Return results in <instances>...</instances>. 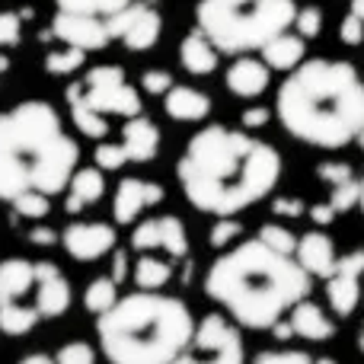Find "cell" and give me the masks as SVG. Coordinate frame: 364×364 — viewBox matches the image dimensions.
<instances>
[{"label":"cell","instance_id":"1","mask_svg":"<svg viewBox=\"0 0 364 364\" xmlns=\"http://www.w3.org/2000/svg\"><path fill=\"white\" fill-rule=\"evenodd\" d=\"M176 173L192 208L230 218L275 188L282 176V157L265 141L211 125L188 141Z\"/></svg>","mask_w":364,"mask_h":364},{"label":"cell","instance_id":"2","mask_svg":"<svg viewBox=\"0 0 364 364\" xmlns=\"http://www.w3.org/2000/svg\"><path fill=\"white\" fill-rule=\"evenodd\" d=\"M205 294L243 329H272L284 314L307 301L310 275L297 259L269 250L262 240H243L211 262Z\"/></svg>","mask_w":364,"mask_h":364},{"label":"cell","instance_id":"3","mask_svg":"<svg viewBox=\"0 0 364 364\" xmlns=\"http://www.w3.org/2000/svg\"><path fill=\"white\" fill-rule=\"evenodd\" d=\"M284 132L316 147H342L364 132V83L348 61H307L278 90Z\"/></svg>","mask_w":364,"mask_h":364},{"label":"cell","instance_id":"4","mask_svg":"<svg viewBox=\"0 0 364 364\" xmlns=\"http://www.w3.org/2000/svg\"><path fill=\"white\" fill-rule=\"evenodd\" d=\"M80 147L45 102H23L0 115V198L23 192L58 195L70 186Z\"/></svg>","mask_w":364,"mask_h":364},{"label":"cell","instance_id":"5","mask_svg":"<svg viewBox=\"0 0 364 364\" xmlns=\"http://www.w3.org/2000/svg\"><path fill=\"white\" fill-rule=\"evenodd\" d=\"M195 333L186 301L160 291L119 297L109 314L96 316V339L109 364H173Z\"/></svg>","mask_w":364,"mask_h":364},{"label":"cell","instance_id":"6","mask_svg":"<svg viewBox=\"0 0 364 364\" xmlns=\"http://www.w3.org/2000/svg\"><path fill=\"white\" fill-rule=\"evenodd\" d=\"M297 16L294 0H201V36L227 55L265 48Z\"/></svg>","mask_w":364,"mask_h":364},{"label":"cell","instance_id":"7","mask_svg":"<svg viewBox=\"0 0 364 364\" xmlns=\"http://www.w3.org/2000/svg\"><path fill=\"white\" fill-rule=\"evenodd\" d=\"M173 364H246L240 326L224 314H208L195 323L192 342Z\"/></svg>","mask_w":364,"mask_h":364},{"label":"cell","instance_id":"8","mask_svg":"<svg viewBox=\"0 0 364 364\" xmlns=\"http://www.w3.org/2000/svg\"><path fill=\"white\" fill-rule=\"evenodd\" d=\"M83 100L90 109H96L100 115H122V119H134L141 112L138 90L128 87L125 74L115 64L106 68H93L83 83Z\"/></svg>","mask_w":364,"mask_h":364},{"label":"cell","instance_id":"9","mask_svg":"<svg viewBox=\"0 0 364 364\" xmlns=\"http://www.w3.org/2000/svg\"><path fill=\"white\" fill-rule=\"evenodd\" d=\"M106 29L112 38H122L125 42V48L132 51H147L157 45L160 38V29H164V19H160L157 10H151V6H125V10L112 13V16L106 19Z\"/></svg>","mask_w":364,"mask_h":364},{"label":"cell","instance_id":"10","mask_svg":"<svg viewBox=\"0 0 364 364\" xmlns=\"http://www.w3.org/2000/svg\"><path fill=\"white\" fill-rule=\"evenodd\" d=\"M361 275H364V250H355L336 262V272L326 278V297L336 316H352L361 304Z\"/></svg>","mask_w":364,"mask_h":364},{"label":"cell","instance_id":"11","mask_svg":"<svg viewBox=\"0 0 364 364\" xmlns=\"http://www.w3.org/2000/svg\"><path fill=\"white\" fill-rule=\"evenodd\" d=\"M132 246L138 252L164 250V252H170L173 259H186L188 256L186 224H182L176 214H164V218L141 220V224L134 227V233H132Z\"/></svg>","mask_w":364,"mask_h":364},{"label":"cell","instance_id":"12","mask_svg":"<svg viewBox=\"0 0 364 364\" xmlns=\"http://www.w3.org/2000/svg\"><path fill=\"white\" fill-rule=\"evenodd\" d=\"M61 243L68 256L77 262H96V259L115 252L119 233L112 224H102V220H77L61 233Z\"/></svg>","mask_w":364,"mask_h":364},{"label":"cell","instance_id":"13","mask_svg":"<svg viewBox=\"0 0 364 364\" xmlns=\"http://www.w3.org/2000/svg\"><path fill=\"white\" fill-rule=\"evenodd\" d=\"M36 310L42 320H58L70 307V284L55 262H36Z\"/></svg>","mask_w":364,"mask_h":364},{"label":"cell","instance_id":"14","mask_svg":"<svg viewBox=\"0 0 364 364\" xmlns=\"http://www.w3.org/2000/svg\"><path fill=\"white\" fill-rule=\"evenodd\" d=\"M51 32H55L64 45L80 48V51L106 48L109 38H112L106 29V23H100L96 16H83V13H58Z\"/></svg>","mask_w":364,"mask_h":364},{"label":"cell","instance_id":"15","mask_svg":"<svg viewBox=\"0 0 364 364\" xmlns=\"http://www.w3.org/2000/svg\"><path fill=\"white\" fill-rule=\"evenodd\" d=\"M164 201V186L160 182H144V179H122L112 198V214L115 224H134L141 211L160 205Z\"/></svg>","mask_w":364,"mask_h":364},{"label":"cell","instance_id":"16","mask_svg":"<svg viewBox=\"0 0 364 364\" xmlns=\"http://www.w3.org/2000/svg\"><path fill=\"white\" fill-rule=\"evenodd\" d=\"M294 259L310 278L314 275L316 278H329L336 272V262H339V259H336L333 240H329L326 233H320V230H310V233H304V237L297 240Z\"/></svg>","mask_w":364,"mask_h":364},{"label":"cell","instance_id":"17","mask_svg":"<svg viewBox=\"0 0 364 364\" xmlns=\"http://www.w3.org/2000/svg\"><path fill=\"white\" fill-rule=\"evenodd\" d=\"M29 294H36V262H29V259L0 262V307L26 304Z\"/></svg>","mask_w":364,"mask_h":364},{"label":"cell","instance_id":"18","mask_svg":"<svg viewBox=\"0 0 364 364\" xmlns=\"http://www.w3.org/2000/svg\"><path fill=\"white\" fill-rule=\"evenodd\" d=\"M288 323H291V329H294V336H301V339H307V342H326L336 336L333 316H326V310H323L320 304H314L310 297L291 310Z\"/></svg>","mask_w":364,"mask_h":364},{"label":"cell","instance_id":"19","mask_svg":"<svg viewBox=\"0 0 364 364\" xmlns=\"http://www.w3.org/2000/svg\"><path fill=\"white\" fill-rule=\"evenodd\" d=\"M122 147H125V154H128L132 164H147V160H154L157 151H160V128L154 125V122L134 115V119L125 122Z\"/></svg>","mask_w":364,"mask_h":364},{"label":"cell","instance_id":"20","mask_svg":"<svg viewBox=\"0 0 364 364\" xmlns=\"http://www.w3.org/2000/svg\"><path fill=\"white\" fill-rule=\"evenodd\" d=\"M164 109H166V115L176 122H201L211 112V96L201 93V90H192V87H173L170 93L164 96Z\"/></svg>","mask_w":364,"mask_h":364},{"label":"cell","instance_id":"21","mask_svg":"<svg viewBox=\"0 0 364 364\" xmlns=\"http://www.w3.org/2000/svg\"><path fill=\"white\" fill-rule=\"evenodd\" d=\"M269 87V68L252 58H240L230 70H227V90L233 96H243V100H252L262 90Z\"/></svg>","mask_w":364,"mask_h":364},{"label":"cell","instance_id":"22","mask_svg":"<svg viewBox=\"0 0 364 364\" xmlns=\"http://www.w3.org/2000/svg\"><path fill=\"white\" fill-rule=\"evenodd\" d=\"M106 195V179L102 170H80L74 173L68 186V201H64V211L68 214H80L83 208H90L93 201H100Z\"/></svg>","mask_w":364,"mask_h":364},{"label":"cell","instance_id":"23","mask_svg":"<svg viewBox=\"0 0 364 364\" xmlns=\"http://www.w3.org/2000/svg\"><path fill=\"white\" fill-rule=\"evenodd\" d=\"M179 58H182V68H186L188 74H195V77H205V74H211V70L218 68V51H214V45L208 42L201 32L182 38Z\"/></svg>","mask_w":364,"mask_h":364},{"label":"cell","instance_id":"24","mask_svg":"<svg viewBox=\"0 0 364 364\" xmlns=\"http://www.w3.org/2000/svg\"><path fill=\"white\" fill-rule=\"evenodd\" d=\"M132 278H134V284H138V291H160L173 282V265L166 262V259H157V256H151V252H144V256L134 262Z\"/></svg>","mask_w":364,"mask_h":364},{"label":"cell","instance_id":"25","mask_svg":"<svg viewBox=\"0 0 364 364\" xmlns=\"http://www.w3.org/2000/svg\"><path fill=\"white\" fill-rule=\"evenodd\" d=\"M16 364H96V348L83 339H74L58 348L55 355L32 352V355H26V358H19Z\"/></svg>","mask_w":364,"mask_h":364},{"label":"cell","instance_id":"26","mask_svg":"<svg viewBox=\"0 0 364 364\" xmlns=\"http://www.w3.org/2000/svg\"><path fill=\"white\" fill-rule=\"evenodd\" d=\"M68 102H70V119H74V125L80 128L87 138H106L109 125H106V119H102L96 109L87 106V100H83V87H70L68 90Z\"/></svg>","mask_w":364,"mask_h":364},{"label":"cell","instance_id":"27","mask_svg":"<svg viewBox=\"0 0 364 364\" xmlns=\"http://www.w3.org/2000/svg\"><path fill=\"white\" fill-rule=\"evenodd\" d=\"M262 55H265V64H269V68L291 70V68H297V64H301V58H304V38L284 36V32H282L278 38H272V42L265 45Z\"/></svg>","mask_w":364,"mask_h":364},{"label":"cell","instance_id":"28","mask_svg":"<svg viewBox=\"0 0 364 364\" xmlns=\"http://www.w3.org/2000/svg\"><path fill=\"white\" fill-rule=\"evenodd\" d=\"M38 310L36 304H10V307H0V333L4 336H29L38 326Z\"/></svg>","mask_w":364,"mask_h":364},{"label":"cell","instance_id":"29","mask_svg":"<svg viewBox=\"0 0 364 364\" xmlns=\"http://www.w3.org/2000/svg\"><path fill=\"white\" fill-rule=\"evenodd\" d=\"M115 304H119V284H115L109 275L93 278V282L87 284V291H83V307H87L93 316L109 314Z\"/></svg>","mask_w":364,"mask_h":364},{"label":"cell","instance_id":"30","mask_svg":"<svg viewBox=\"0 0 364 364\" xmlns=\"http://www.w3.org/2000/svg\"><path fill=\"white\" fill-rule=\"evenodd\" d=\"M83 58H87V51L64 45V48L51 51V55L45 58V70H48V74H55V77H68V74H74V70L83 68Z\"/></svg>","mask_w":364,"mask_h":364},{"label":"cell","instance_id":"31","mask_svg":"<svg viewBox=\"0 0 364 364\" xmlns=\"http://www.w3.org/2000/svg\"><path fill=\"white\" fill-rule=\"evenodd\" d=\"M58 6H61V13H83V16L106 13V16H112V13L132 6V0H58Z\"/></svg>","mask_w":364,"mask_h":364},{"label":"cell","instance_id":"32","mask_svg":"<svg viewBox=\"0 0 364 364\" xmlns=\"http://www.w3.org/2000/svg\"><path fill=\"white\" fill-rule=\"evenodd\" d=\"M259 240H262L269 250L282 252V256H291V252L297 250V237L288 227H278V224H265L262 230H259Z\"/></svg>","mask_w":364,"mask_h":364},{"label":"cell","instance_id":"33","mask_svg":"<svg viewBox=\"0 0 364 364\" xmlns=\"http://www.w3.org/2000/svg\"><path fill=\"white\" fill-rule=\"evenodd\" d=\"M10 205H13V211H16V214H23V218H32V220L45 218V214L51 211L48 195H42V192H23L19 198H13Z\"/></svg>","mask_w":364,"mask_h":364},{"label":"cell","instance_id":"34","mask_svg":"<svg viewBox=\"0 0 364 364\" xmlns=\"http://www.w3.org/2000/svg\"><path fill=\"white\" fill-rule=\"evenodd\" d=\"M252 364H314V355L301 348H272V352H259Z\"/></svg>","mask_w":364,"mask_h":364},{"label":"cell","instance_id":"35","mask_svg":"<svg viewBox=\"0 0 364 364\" xmlns=\"http://www.w3.org/2000/svg\"><path fill=\"white\" fill-rule=\"evenodd\" d=\"M240 233H243V224H240V220L220 218L218 224L211 227V233H208V243H211L214 250H227L233 240H240Z\"/></svg>","mask_w":364,"mask_h":364},{"label":"cell","instance_id":"36","mask_svg":"<svg viewBox=\"0 0 364 364\" xmlns=\"http://www.w3.org/2000/svg\"><path fill=\"white\" fill-rule=\"evenodd\" d=\"M93 160H96V166L100 170H122V166L128 164V154H125V147L122 144H100L93 151Z\"/></svg>","mask_w":364,"mask_h":364},{"label":"cell","instance_id":"37","mask_svg":"<svg viewBox=\"0 0 364 364\" xmlns=\"http://www.w3.org/2000/svg\"><path fill=\"white\" fill-rule=\"evenodd\" d=\"M361 201V186L358 182H346V186H336L333 188V198H329V205H333V211H348V208H355Z\"/></svg>","mask_w":364,"mask_h":364},{"label":"cell","instance_id":"38","mask_svg":"<svg viewBox=\"0 0 364 364\" xmlns=\"http://www.w3.org/2000/svg\"><path fill=\"white\" fill-rule=\"evenodd\" d=\"M23 38V16L19 13H0V45L13 48Z\"/></svg>","mask_w":364,"mask_h":364},{"label":"cell","instance_id":"39","mask_svg":"<svg viewBox=\"0 0 364 364\" xmlns=\"http://www.w3.org/2000/svg\"><path fill=\"white\" fill-rule=\"evenodd\" d=\"M141 87L151 96H166L173 90V74H166V70H160V68L144 70V74H141Z\"/></svg>","mask_w":364,"mask_h":364},{"label":"cell","instance_id":"40","mask_svg":"<svg viewBox=\"0 0 364 364\" xmlns=\"http://www.w3.org/2000/svg\"><path fill=\"white\" fill-rule=\"evenodd\" d=\"M294 23H297V29H301V36L314 38L323 32V13L316 10V6H307V10H297Z\"/></svg>","mask_w":364,"mask_h":364},{"label":"cell","instance_id":"41","mask_svg":"<svg viewBox=\"0 0 364 364\" xmlns=\"http://www.w3.org/2000/svg\"><path fill=\"white\" fill-rule=\"evenodd\" d=\"M316 176L336 188V186L352 182V166H348V164H320V166H316Z\"/></svg>","mask_w":364,"mask_h":364},{"label":"cell","instance_id":"42","mask_svg":"<svg viewBox=\"0 0 364 364\" xmlns=\"http://www.w3.org/2000/svg\"><path fill=\"white\" fill-rule=\"evenodd\" d=\"M339 36H342V42H348V45H361L364 42V19H358L355 13H348L339 26Z\"/></svg>","mask_w":364,"mask_h":364},{"label":"cell","instance_id":"43","mask_svg":"<svg viewBox=\"0 0 364 364\" xmlns=\"http://www.w3.org/2000/svg\"><path fill=\"white\" fill-rule=\"evenodd\" d=\"M272 211L282 214V218H301V214H304V201L301 198H275V201H272Z\"/></svg>","mask_w":364,"mask_h":364},{"label":"cell","instance_id":"44","mask_svg":"<svg viewBox=\"0 0 364 364\" xmlns=\"http://www.w3.org/2000/svg\"><path fill=\"white\" fill-rule=\"evenodd\" d=\"M128 272H132V262H128V252L125 250H115V256H112V282L115 284H122L128 278Z\"/></svg>","mask_w":364,"mask_h":364},{"label":"cell","instance_id":"45","mask_svg":"<svg viewBox=\"0 0 364 364\" xmlns=\"http://www.w3.org/2000/svg\"><path fill=\"white\" fill-rule=\"evenodd\" d=\"M58 240L61 237H58L51 227H32L29 230V243H36V246H55Z\"/></svg>","mask_w":364,"mask_h":364},{"label":"cell","instance_id":"46","mask_svg":"<svg viewBox=\"0 0 364 364\" xmlns=\"http://www.w3.org/2000/svg\"><path fill=\"white\" fill-rule=\"evenodd\" d=\"M269 122V109H246L243 112V125L246 128H262Z\"/></svg>","mask_w":364,"mask_h":364},{"label":"cell","instance_id":"47","mask_svg":"<svg viewBox=\"0 0 364 364\" xmlns=\"http://www.w3.org/2000/svg\"><path fill=\"white\" fill-rule=\"evenodd\" d=\"M310 218H314V224L326 227V224H333L336 211H333V205H314V208H310Z\"/></svg>","mask_w":364,"mask_h":364},{"label":"cell","instance_id":"48","mask_svg":"<svg viewBox=\"0 0 364 364\" xmlns=\"http://www.w3.org/2000/svg\"><path fill=\"white\" fill-rule=\"evenodd\" d=\"M272 336H275L278 342H288L291 336H294V329H291V323H288V316H284V320H278L275 326H272Z\"/></svg>","mask_w":364,"mask_h":364},{"label":"cell","instance_id":"49","mask_svg":"<svg viewBox=\"0 0 364 364\" xmlns=\"http://www.w3.org/2000/svg\"><path fill=\"white\" fill-rule=\"evenodd\" d=\"M352 13L358 19H364V0H352Z\"/></svg>","mask_w":364,"mask_h":364},{"label":"cell","instance_id":"50","mask_svg":"<svg viewBox=\"0 0 364 364\" xmlns=\"http://www.w3.org/2000/svg\"><path fill=\"white\" fill-rule=\"evenodd\" d=\"M6 70H10V58L0 55V74H6Z\"/></svg>","mask_w":364,"mask_h":364},{"label":"cell","instance_id":"51","mask_svg":"<svg viewBox=\"0 0 364 364\" xmlns=\"http://www.w3.org/2000/svg\"><path fill=\"white\" fill-rule=\"evenodd\" d=\"M314 364H339V361H336V358H316Z\"/></svg>","mask_w":364,"mask_h":364},{"label":"cell","instance_id":"52","mask_svg":"<svg viewBox=\"0 0 364 364\" xmlns=\"http://www.w3.org/2000/svg\"><path fill=\"white\" fill-rule=\"evenodd\" d=\"M358 348L364 352V326H361V333H358Z\"/></svg>","mask_w":364,"mask_h":364},{"label":"cell","instance_id":"53","mask_svg":"<svg viewBox=\"0 0 364 364\" xmlns=\"http://www.w3.org/2000/svg\"><path fill=\"white\" fill-rule=\"evenodd\" d=\"M358 205H361V211H364V182H361V201H358Z\"/></svg>","mask_w":364,"mask_h":364},{"label":"cell","instance_id":"54","mask_svg":"<svg viewBox=\"0 0 364 364\" xmlns=\"http://www.w3.org/2000/svg\"><path fill=\"white\" fill-rule=\"evenodd\" d=\"M358 141H361V151H364V132H361V134H358Z\"/></svg>","mask_w":364,"mask_h":364},{"label":"cell","instance_id":"55","mask_svg":"<svg viewBox=\"0 0 364 364\" xmlns=\"http://www.w3.org/2000/svg\"><path fill=\"white\" fill-rule=\"evenodd\" d=\"M361 301H364V294H361Z\"/></svg>","mask_w":364,"mask_h":364}]
</instances>
